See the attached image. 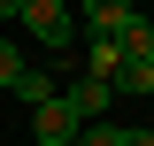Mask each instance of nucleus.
Here are the masks:
<instances>
[{
	"label": "nucleus",
	"mask_w": 154,
	"mask_h": 146,
	"mask_svg": "<svg viewBox=\"0 0 154 146\" xmlns=\"http://www.w3.org/2000/svg\"><path fill=\"white\" fill-rule=\"evenodd\" d=\"M16 23L46 46V54H69V46H77V16H69V0H16Z\"/></svg>",
	"instance_id": "f257e3e1"
},
{
	"label": "nucleus",
	"mask_w": 154,
	"mask_h": 146,
	"mask_svg": "<svg viewBox=\"0 0 154 146\" xmlns=\"http://www.w3.org/2000/svg\"><path fill=\"white\" fill-rule=\"evenodd\" d=\"M77 16H85V38H108V46H123V38L154 31V23L139 16V0H85Z\"/></svg>",
	"instance_id": "f03ea898"
},
{
	"label": "nucleus",
	"mask_w": 154,
	"mask_h": 146,
	"mask_svg": "<svg viewBox=\"0 0 154 146\" xmlns=\"http://www.w3.org/2000/svg\"><path fill=\"white\" fill-rule=\"evenodd\" d=\"M77 131H85V115H77L62 92L46 100V108H31V138H38V146H77Z\"/></svg>",
	"instance_id": "7ed1b4c3"
},
{
	"label": "nucleus",
	"mask_w": 154,
	"mask_h": 146,
	"mask_svg": "<svg viewBox=\"0 0 154 146\" xmlns=\"http://www.w3.org/2000/svg\"><path fill=\"white\" fill-rule=\"evenodd\" d=\"M62 100H69V108L85 115V123H100V115H108V100H116V92L100 85V77H85V69H77L69 85H62Z\"/></svg>",
	"instance_id": "20e7f679"
},
{
	"label": "nucleus",
	"mask_w": 154,
	"mask_h": 146,
	"mask_svg": "<svg viewBox=\"0 0 154 146\" xmlns=\"http://www.w3.org/2000/svg\"><path fill=\"white\" fill-rule=\"evenodd\" d=\"M16 100L46 108V100H54V77H46V69H23V77H16Z\"/></svg>",
	"instance_id": "39448f33"
},
{
	"label": "nucleus",
	"mask_w": 154,
	"mask_h": 146,
	"mask_svg": "<svg viewBox=\"0 0 154 146\" xmlns=\"http://www.w3.org/2000/svg\"><path fill=\"white\" fill-rule=\"evenodd\" d=\"M123 138H131V131H123V123H108V115H100V123H85V131H77V146H123Z\"/></svg>",
	"instance_id": "423d86ee"
},
{
	"label": "nucleus",
	"mask_w": 154,
	"mask_h": 146,
	"mask_svg": "<svg viewBox=\"0 0 154 146\" xmlns=\"http://www.w3.org/2000/svg\"><path fill=\"white\" fill-rule=\"evenodd\" d=\"M23 69H31V62H23V46H16V38H0V85L16 92V77H23Z\"/></svg>",
	"instance_id": "0eeeda50"
},
{
	"label": "nucleus",
	"mask_w": 154,
	"mask_h": 146,
	"mask_svg": "<svg viewBox=\"0 0 154 146\" xmlns=\"http://www.w3.org/2000/svg\"><path fill=\"white\" fill-rule=\"evenodd\" d=\"M0 16H16V0H0Z\"/></svg>",
	"instance_id": "6e6552de"
}]
</instances>
